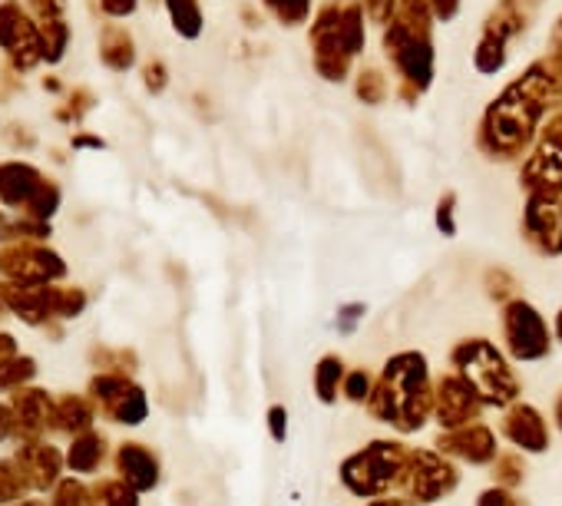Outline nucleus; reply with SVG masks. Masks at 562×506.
Returning a JSON list of instances; mask_svg holds the SVG:
<instances>
[{
    "label": "nucleus",
    "mask_w": 562,
    "mask_h": 506,
    "mask_svg": "<svg viewBox=\"0 0 562 506\" xmlns=\"http://www.w3.org/2000/svg\"><path fill=\"white\" fill-rule=\"evenodd\" d=\"M437 228L440 235H457V192H443L437 202Z\"/></svg>",
    "instance_id": "4be33fe9"
},
{
    "label": "nucleus",
    "mask_w": 562,
    "mask_h": 506,
    "mask_svg": "<svg viewBox=\"0 0 562 506\" xmlns=\"http://www.w3.org/2000/svg\"><path fill=\"white\" fill-rule=\"evenodd\" d=\"M364 8L361 0H328V4L315 14L308 44L312 60L322 80L345 83L355 70V60L364 50Z\"/></svg>",
    "instance_id": "20e7f679"
},
{
    "label": "nucleus",
    "mask_w": 562,
    "mask_h": 506,
    "mask_svg": "<svg viewBox=\"0 0 562 506\" xmlns=\"http://www.w3.org/2000/svg\"><path fill=\"white\" fill-rule=\"evenodd\" d=\"M519 182H522L526 195L562 189V103L549 113L529 156L522 159Z\"/></svg>",
    "instance_id": "6e6552de"
},
{
    "label": "nucleus",
    "mask_w": 562,
    "mask_h": 506,
    "mask_svg": "<svg viewBox=\"0 0 562 506\" xmlns=\"http://www.w3.org/2000/svg\"><path fill=\"white\" fill-rule=\"evenodd\" d=\"M522 238L546 259L562 256V189L526 195Z\"/></svg>",
    "instance_id": "9b49d317"
},
{
    "label": "nucleus",
    "mask_w": 562,
    "mask_h": 506,
    "mask_svg": "<svg viewBox=\"0 0 562 506\" xmlns=\"http://www.w3.org/2000/svg\"><path fill=\"white\" fill-rule=\"evenodd\" d=\"M368 417L387 424L397 434H417L434 417L430 364L420 351H401L387 358L374 378V391L364 404Z\"/></svg>",
    "instance_id": "f03ea898"
},
{
    "label": "nucleus",
    "mask_w": 562,
    "mask_h": 506,
    "mask_svg": "<svg viewBox=\"0 0 562 506\" xmlns=\"http://www.w3.org/2000/svg\"><path fill=\"white\" fill-rule=\"evenodd\" d=\"M169 4V14H172V24L182 37H199L202 31V14H199V4L195 0H166Z\"/></svg>",
    "instance_id": "a211bd4d"
},
{
    "label": "nucleus",
    "mask_w": 562,
    "mask_h": 506,
    "mask_svg": "<svg viewBox=\"0 0 562 506\" xmlns=\"http://www.w3.org/2000/svg\"><path fill=\"white\" fill-rule=\"evenodd\" d=\"M555 427L562 430V394L555 397Z\"/></svg>",
    "instance_id": "2f4dec72"
},
{
    "label": "nucleus",
    "mask_w": 562,
    "mask_h": 506,
    "mask_svg": "<svg viewBox=\"0 0 562 506\" xmlns=\"http://www.w3.org/2000/svg\"><path fill=\"white\" fill-rule=\"evenodd\" d=\"M345 361L338 355H325L315 368V391H318V401L325 404H335L341 397V384H345Z\"/></svg>",
    "instance_id": "2eb2a0df"
},
{
    "label": "nucleus",
    "mask_w": 562,
    "mask_h": 506,
    "mask_svg": "<svg viewBox=\"0 0 562 506\" xmlns=\"http://www.w3.org/2000/svg\"><path fill=\"white\" fill-rule=\"evenodd\" d=\"M437 21H453L460 14V0H430Z\"/></svg>",
    "instance_id": "bb28decb"
},
{
    "label": "nucleus",
    "mask_w": 562,
    "mask_h": 506,
    "mask_svg": "<svg viewBox=\"0 0 562 506\" xmlns=\"http://www.w3.org/2000/svg\"><path fill=\"white\" fill-rule=\"evenodd\" d=\"M460 486V470L450 457H443L437 447H420V450H411L407 463H404V473H401V483H397V493L414 499V503H437L443 499L447 493H453Z\"/></svg>",
    "instance_id": "0eeeda50"
},
{
    "label": "nucleus",
    "mask_w": 562,
    "mask_h": 506,
    "mask_svg": "<svg viewBox=\"0 0 562 506\" xmlns=\"http://www.w3.org/2000/svg\"><path fill=\"white\" fill-rule=\"evenodd\" d=\"M562 103V60L539 57L516 80H509L483 110L476 149L493 162L526 159L542 123Z\"/></svg>",
    "instance_id": "f257e3e1"
},
{
    "label": "nucleus",
    "mask_w": 562,
    "mask_h": 506,
    "mask_svg": "<svg viewBox=\"0 0 562 506\" xmlns=\"http://www.w3.org/2000/svg\"><path fill=\"white\" fill-rule=\"evenodd\" d=\"M503 338L513 361H542L552 351V331L546 318L522 299L503 305Z\"/></svg>",
    "instance_id": "9d476101"
},
{
    "label": "nucleus",
    "mask_w": 562,
    "mask_h": 506,
    "mask_svg": "<svg viewBox=\"0 0 562 506\" xmlns=\"http://www.w3.org/2000/svg\"><path fill=\"white\" fill-rule=\"evenodd\" d=\"M499 430L503 437L522 450V453H546L549 450V427H546V417L532 407V404H522L516 401L513 407L503 411V420H499Z\"/></svg>",
    "instance_id": "4468645a"
},
{
    "label": "nucleus",
    "mask_w": 562,
    "mask_h": 506,
    "mask_svg": "<svg viewBox=\"0 0 562 506\" xmlns=\"http://www.w3.org/2000/svg\"><path fill=\"white\" fill-rule=\"evenodd\" d=\"M552 338H555V341L562 345V308L555 312V322H552Z\"/></svg>",
    "instance_id": "c85d7f7f"
},
{
    "label": "nucleus",
    "mask_w": 562,
    "mask_h": 506,
    "mask_svg": "<svg viewBox=\"0 0 562 506\" xmlns=\"http://www.w3.org/2000/svg\"><path fill=\"white\" fill-rule=\"evenodd\" d=\"M549 57H555V60H562V18L552 24V31H549Z\"/></svg>",
    "instance_id": "cd10ccee"
},
{
    "label": "nucleus",
    "mask_w": 562,
    "mask_h": 506,
    "mask_svg": "<svg viewBox=\"0 0 562 506\" xmlns=\"http://www.w3.org/2000/svg\"><path fill=\"white\" fill-rule=\"evenodd\" d=\"M265 8L285 27H299L312 18V0H265Z\"/></svg>",
    "instance_id": "f3484780"
},
{
    "label": "nucleus",
    "mask_w": 562,
    "mask_h": 506,
    "mask_svg": "<svg viewBox=\"0 0 562 506\" xmlns=\"http://www.w3.org/2000/svg\"><path fill=\"white\" fill-rule=\"evenodd\" d=\"M387 77H384V70L381 67H364V70H358V77H355V97L364 103V106H378V103H384L387 100Z\"/></svg>",
    "instance_id": "dca6fc26"
},
{
    "label": "nucleus",
    "mask_w": 562,
    "mask_h": 506,
    "mask_svg": "<svg viewBox=\"0 0 562 506\" xmlns=\"http://www.w3.org/2000/svg\"><path fill=\"white\" fill-rule=\"evenodd\" d=\"M476 506H522L519 496L513 490H503V486H490L476 496Z\"/></svg>",
    "instance_id": "b1692460"
},
{
    "label": "nucleus",
    "mask_w": 562,
    "mask_h": 506,
    "mask_svg": "<svg viewBox=\"0 0 562 506\" xmlns=\"http://www.w3.org/2000/svg\"><path fill=\"white\" fill-rule=\"evenodd\" d=\"M368 506H404V499H397V496H384V499H371Z\"/></svg>",
    "instance_id": "c756f323"
},
{
    "label": "nucleus",
    "mask_w": 562,
    "mask_h": 506,
    "mask_svg": "<svg viewBox=\"0 0 562 506\" xmlns=\"http://www.w3.org/2000/svg\"><path fill=\"white\" fill-rule=\"evenodd\" d=\"M371 391H374V374H371V371L355 368V371L345 374V384H341V397H345V401H351V404H368Z\"/></svg>",
    "instance_id": "aec40b11"
},
{
    "label": "nucleus",
    "mask_w": 562,
    "mask_h": 506,
    "mask_svg": "<svg viewBox=\"0 0 562 506\" xmlns=\"http://www.w3.org/2000/svg\"><path fill=\"white\" fill-rule=\"evenodd\" d=\"M483 285H486V295L493 302H499V305L513 302V295H516V279L509 272H503V269H490L483 276Z\"/></svg>",
    "instance_id": "412c9836"
},
{
    "label": "nucleus",
    "mask_w": 562,
    "mask_h": 506,
    "mask_svg": "<svg viewBox=\"0 0 562 506\" xmlns=\"http://www.w3.org/2000/svg\"><path fill=\"white\" fill-rule=\"evenodd\" d=\"M450 364L476 391V397L483 401V407L506 411V407H513L519 401V378L509 368L506 355L493 341H486V338H467V341L453 345Z\"/></svg>",
    "instance_id": "39448f33"
},
{
    "label": "nucleus",
    "mask_w": 562,
    "mask_h": 506,
    "mask_svg": "<svg viewBox=\"0 0 562 506\" xmlns=\"http://www.w3.org/2000/svg\"><path fill=\"white\" fill-rule=\"evenodd\" d=\"M268 430H271L274 440H285L289 437V414H285V407H271L268 411Z\"/></svg>",
    "instance_id": "a878e982"
},
{
    "label": "nucleus",
    "mask_w": 562,
    "mask_h": 506,
    "mask_svg": "<svg viewBox=\"0 0 562 506\" xmlns=\"http://www.w3.org/2000/svg\"><path fill=\"white\" fill-rule=\"evenodd\" d=\"M529 24V11L516 8V4H499L490 11V18L483 21V31H480V41H476V50H473V67L476 74L483 77H493L506 67L509 60V47L513 41L526 31Z\"/></svg>",
    "instance_id": "1a4fd4ad"
},
{
    "label": "nucleus",
    "mask_w": 562,
    "mask_h": 506,
    "mask_svg": "<svg viewBox=\"0 0 562 506\" xmlns=\"http://www.w3.org/2000/svg\"><path fill=\"white\" fill-rule=\"evenodd\" d=\"M480 417H483V401L457 371L434 381V420L440 424V430H457L476 424Z\"/></svg>",
    "instance_id": "f8f14e48"
},
{
    "label": "nucleus",
    "mask_w": 562,
    "mask_h": 506,
    "mask_svg": "<svg viewBox=\"0 0 562 506\" xmlns=\"http://www.w3.org/2000/svg\"><path fill=\"white\" fill-rule=\"evenodd\" d=\"M411 457V447L397 443V440H371L368 447L355 450L348 460H341V486L351 496L361 499H384L387 493L397 490L404 463Z\"/></svg>",
    "instance_id": "423d86ee"
},
{
    "label": "nucleus",
    "mask_w": 562,
    "mask_h": 506,
    "mask_svg": "<svg viewBox=\"0 0 562 506\" xmlns=\"http://www.w3.org/2000/svg\"><path fill=\"white\" fill-rule=\"evenodd\" d=\"M522 457L519 453H496L493 460V483L503 490H516L522 483Z\"/></svg>",
    "instance_id": "6ab92c4d"
},
{
    "label": "nucleus",
    "mask_w": 562,
    "mask_h": 506,
    "mask_svg": "<svg viewBox=\"0 0 562 506\" xmlns=\"http://www.w3.org/2000/svg\"><path fill=\"white\" fill-rule=\"evenodd\" d=\"M503 4H516V8H522V11H529L532 4H539V0H503Z\"/></svg>",
    "instance_id": "7c9ffc66"
},
{
    "label": "nucleus",
    "mask_w": 562,
    "mask_h": 506,
    "mask_svg": "<svg viewBox=\"0 0 562 506\" xmlns=\"http://www.w3.org/2000/svg\"><path fill=\"white\" fill-rule=\"evenodd\" d=\"M434 8L430 0H397V11L384 27V57L397 74V93L407 103H417L437 74L434 50Z\"/></svg>",
    "instance_id": "7ed1b4c3"
},
{
    "label": "nucleus",
    "mask_w": 562,
    "mask_h": 506,
    "mask_svg": "<svg viewBox=\"0 0 562 506\" xmlns=\"http://www.w3.org/2000/svg\"><path fill=\"white\" fill-rule=\"evenodd\" d=\"M364 312H368V308H364L361 302H355V305H341V308H338V331H341V335H351V331L361 325Z\"/></svg>",
    "instance_id": "393cba45"
},
{
    "label": "nucleus",
    "mask_w": 562,
    "mask_h": 506,
    "mask_svg": "<svg viewBox=\"0 0 562 506\" xmlns=\"http://www.w3.org/2000/svg\"><path fill=\"white\" fill-rule=\"evenodd\" d=\"M437 450L443 457H450L453 463L463 460V463H473V466H490L499 453V443H496V434L476 420V424H467V427H457V430H440L437 434Z\"/></svg>",
    "instance_id": "ddd939ff"
},
{
    "label": "nucleus",
    "mask_w": 562,
    "mask_h": 506,
    "mask_svg": "<svg viewBox=\"0 0 562 506\" xmlns=\"http://www.w3.org/2000/svg\"><path fill=\"white\" fill-rule=\"evenodd\" d=\"M361 8H364V18L371 24L387 27L391 18H394V11H397V0H361Z\"/></svg>",
    "instance_id": "5701e85b"
}]
</instances>
